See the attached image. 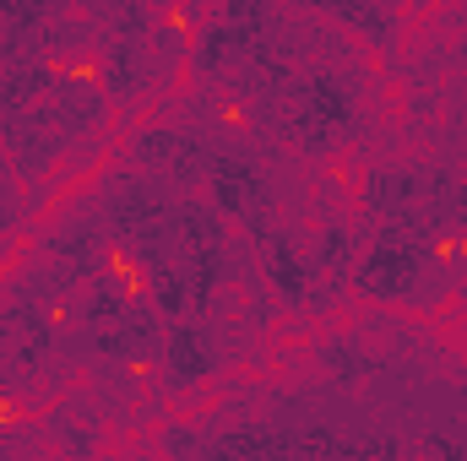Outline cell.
<instances>
[{"mask_svg": "<svg viewBox=\"0 0 467 461\" xmlns=\"http://www.w3.org/2000/svg\"><path fill=\"white\" fill-rule=\"evenodd\" d=\"M467 282V239H424L408 229H375L358 250L353 288L369 304L435 310Z\"/></svg>", "mask_w": 467, "mask_h": 461, "instance_id": "6da1fadb", "label": "cell"}, {"mask_svg": "<svg viewBox=\"0 0 467 461\" xmlns=\"http://www.w3.org/2000/svg\"><path fill=\"white\" fill-rule=\"evenodd\" d=\"M358 125V98L353 82H343L337 71H316L294 87L288 98V136L310 152H332L337 141H348Z\"/></svg>", "mask_w": 467, "mask_h": 461, "instance_id": "7a4b0ae2", "label": "cell"}, {"mask_svg": "<svg viewBox=\"0 0 467 461\" xmlns=\"http://www.w3.org/2000/svg\"><path fill=\"white\" fill-rule=\"evenodd\" d=\"M158 358H163V385L174 396H185L191 385H202L207 374H218V364L229 358V347H223V337H213V326H174L169 343L158 347Z\"/></svg>", "mask_w": 467, "mask_h": 461, "instance_id": "3957f363", "label": "cell"}]
</instances>
